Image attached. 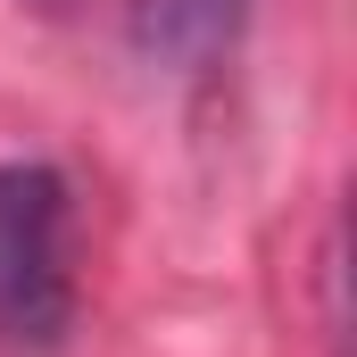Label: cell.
<instances>
[{"mask_svg": "<svg viewBox=\"0 0 357 357\" xmlns=\"http://www.w3.org/2000/svg\"><path fill=\"white\" fill-rule=\"evenodd\" d=\"M67 307V183L50 167H0V349H50Z\"/></svg>", "mask_w": 357, "mask_h": 357, "instance_id": "obj_1", "label": "cell"}, {"mask_svg": "<svg viewBox=\"0 0 357 357\" xmlns=\"http://www.w3.org/2000/svg\"><path fill=\"white\" fill-rule=\"evenodd\" d=\"M241 17H250V0H133V42H142V59L191 75L216 50H233Z\"/></svg>", "mask_w": 357, "mask_h": 357, "instance_id": "obj_2", "label": "cell"}]
</instances>
